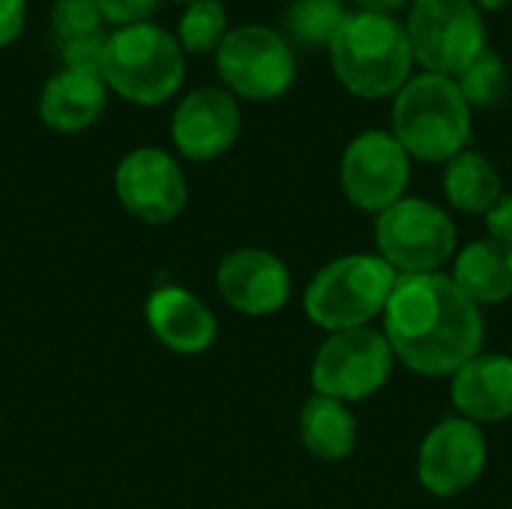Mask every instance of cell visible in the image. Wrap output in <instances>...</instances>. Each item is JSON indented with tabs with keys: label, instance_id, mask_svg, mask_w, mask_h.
<instances>
[{
	"label": "cell",
	"instance_id": "6da1fadb",
	"mask_svg": "<svg viewBox=\"0 0 512 509\" xmlns=\"http://www.w3.org/2000/svg\"><path fill=\"white\" fill-rule=\"evenodd\" d=\"M381 324L393 357L423 378H453L486 339L480 306L450 273L399 276Z\"/></svg>",
	"mask_w": 512,
	"mask_h": 509
},
{
	"label": "cell",
	"instance_id": "7a4b0ae2",
	"mask_svg": "<svg viewBox=\"0 0 512 509\" xmlns=\"http://www.w3.org/2000/svg\"><path fill=\"white\" fill-rule=\"evenodd\" d=\"M336 81L357 99H390L414 75L405 21L354 9L327 48Z\"/></svg>",
	"mask_w": 512,
	"mask_h": 509
},
{
	"label": "cell",
	"instance_id": "3957f363",
	"mask_svg": "<svg viewBox=\"0 0 512 509\" xmlns=\"http://www.w3.org/2000/svg\"><path fill=\"white\" fill-rule=\"evenodd\" d=\"M390 132L411 159L441 165L468 150L474 135V108L462 96L456 78L417 72L393 96Z\"/></svg>",
	"mask_w": 512,
	"mask_h": 509
},
{
	"label": "cell",
	"instance_id": "277c9868",
	"mask_svg": "<svg viewBox=\"0 0 512 509\" xmlns=\"http://www.w3.org/2000/svg\"><path fill=\"white\" fill-rule=\"evenodd\" d=\"M399 273L375 252H348L327 261L303 291L306 318L324 333L372 327L384 315Z\"/></svg>",
	"mask_w": 512,
	"mask_h": 509
},
{
	"label": "cell",
	"instance_id": "5b68a950",
	"mask_svg": "<svg viewBox=\"0 0 512 509\" xmlns=\"http://www.w3.org/2000/svg\"><path fill=\"white\" fill-rule=\"evenodd\" d=\"M186 75L180 39L156 21H138L108 33L102 78L123 99L159 105L171 99Z\"/></svg>",
	"mask_w": 512,
	"mask_h": 509
},
{
	"label": "cell",
	"instance_id": "8992f818",
	"mask_svg": "<svg viewBox=\"0 0 512 509\" xmlns=\"http://www.w3.org/2000/svg\"><path fill=\"white\" fill-rule=\"evenodd\" d=\"M375 246L399 276L441 273L459 252V228L441 204L405 195L378 213Z\"/></svg>",
	"mask_w": 512,
	"mask_h": 509
},
{
	"label": "cell",
	"instance_id": "52a82bcc",
	"mask_svg": "<svg viewBox=\"0 0 512 509\" xmlns=\"http://www.w3.org/2000/svg\"><path fill=\"white\" fill-rule=\"evenodd\" d=\"M222 84L243 99L270 102L297 81V54L288 36L270 24H240L213 51Z\"/></svg>",
	"mask_w": 512,
	"mask_h": 509
},
{
	"label": "cell",
	"instance_id": "ba28073f",
	"mask_svg": "<svg viewBox=\"0 0 512 509\" xmlns=\"http://www.w3.org/2000/svg\"><path fill=\"white\" fill-rule=\"evenodd\" d=\"M405 33L414 63L423 72L450 78L489 48L486 15L474 0H414L405 15Z\"/></svg>",
	"mask_w": 512,
	"mask_h": 509
},
{
	"label": "cell",
	"instance_id": "9c48e42d",
	"mask_svg": "<svg viewBox=\"0 0 512 509\" xmlns=\"http://www.w3.org/2000/svg\"><path fill=\"white\" fill-rule=\"evenodd\" d=\"M393 363V348L375 327L327 333L315 351L309 381L318 396H330L345 405L366 402L387 387Z\"/></svg>",
	"mask_w": 512,
	"mask_h": 509
},
{
	"label": "cell",
	"instance_id": "30bf717a",
	"mask_svg": "<svg viewBox=\"0 0 512 509\" xmlns=\"http://www.w3.org/2000/svg\"><path fill=\"white\" fill-rule=\"evenodd\" d=\"M411 156L390 129L354 135L339 159V186L348 204L363 213H384L405 198L411 183Z\"/></svg>",
	"mask_w": 512,
	"mask_h": 509
},
{
	"label": "cell",
	"instance_id": "8fae6325",
	"mask_svg": "<svg viewBox=\"0 0 512 509\" xmlns=\"http://www.w3.org/2000/svg\"><path fill=\"white\" fill-rule=\"evenodd\" d=\"M489 465L483 429L465 417L435 423L417 450V480L435 498H459L480 483Z\"/></svg>",
	"mask_w": 512,
	"mask_h": 509
},
{
	"label": "cell",
	"instance_id": "7c38bea8",
	"mask_svg": "<svg viewBox=\"0 0 512 509\" xmlns=\"http://www.w3.org/2000/svg\"><path fill=\"white\" fill-rule=\"evenodd\" d=\"M117 201L147 225H168L189 201V183L180 162L162 147L129 150L114 171Z\"/></svg>",
	"mask_w": 512,
	"mask_h": 509
},
{
	"label": "cell",
	"instance_id": "4fadbf2b",
	"mask_svg": "<svg viewBox=\"0 0 512 509\" xmlns=\"http://www.w3.org/2000/svg\"><path fill=\"white\" fill-rule=\"evenodd\" d=\"M243 129V111L228 87H195L171 114V141L180 156L192 162H210L225 156Z\"/></svg>",
	"mask_w": 512,
	"mask_h": 509
},
{
	"label": "cell",
	"instance_id": "5bb4252c",
	"mask_svg": "<svg viewBox=\"0 0 512 509\" xmlns=\"http://www.w3.org/2000/svg\"><path fill=\"white\" fill-rule=\"evenodd\" d=\"M216 291L228 309L249 318H267L288 306L294 279L288 264L276 252L240 246L219 261Z\"/></svg>",
	"mask_w": 512,
	"mask_h": 509
},
{
	"label": "cell",
	"instance_id": "9a60e30c",
	"mask_svg": "<svg viewBox=\"0 0 512 509\" xmlns=\"http://www.w3.org/2000/svg\"><path fill=\"white\" fill-rule=\"evenodd\" d=\"M144 321L156 342L174 354H204L219 336L213 309L183 285H159L144 303Z\"/></svg>",
	"mask_w": 512,
	"mask_h": 509
},
{
	"label": "cell",
	"instance_id": "2e32d148",
	"mask_svg": "<svg viewBox=\"0 0 512 509\" xmlns=\"http://www.w3.org/2000/svg\"><path fill=\"white\" fill-rule=\"evenodd\" d=\"M450 402L459 417L483 426L512 417V357L480 351L450 378Z\"/></svg>",
	"mask_w": 512,
	"mask_h": 509
},
{
	"label": "cell",
	"instance_id": "e0dca14e",
	"mask_svg": "<svg viewBox=\"0 0 512 509\" xmlns=\"http://www.w3.org/2000/svg\"><path fill=\"white\" fill-rule=\"evenodd\" d=\"M108 102V84L102 75L60 69L39 90V120L54 132H81L99 120Z\"/></svg>",
	"mask_w": 512,
	"mask_h": 509
},
{
	"label": "cell",
	"instance_id": "ac0fdd59",
	"mask_svg": "<svg viewBox=\"0 0 512 509\" xmlns=\"http://www.w3.org/2000/svg\"><path fill=\"white\" fill-rule=\"evenodd\" d=\"M450 279L471 297L480 309L498 306L512 297V246L480 237L456 252Z\"/></svg>",
	"mask_w": 512,
	"mask_h": 509
},
{
	"label": "cell",
	"instance_id": "d6986e66",
	"mask_svg": "<svg viewBox=\"0 0 512 509\" xmlns=\"http://www.w3.org/2000/svg\"><path fill=\"white\" fill-rule=\"evenodd\" d=\"M297 429L306 453L318 462L336 465L351 459L357 450V435H360L357 417L339 399L312 393L300 408Z\"/></svg>",
	"mask_w": 512,
	"mask_h": 509
},
{
	"label": "cell",
	"instance_id": "ffe728a7",
	"mask_svg": "<svg viewBox=\"0 0 512 509\" xmlns=\"http://www.w3.org/2000/svg\"><path fill=\"white\" fill-rule=\"evenodd\" d=\"M441 189L453 210L465 216H486L501 201L504 180L489 156L468 147L456 153L450 162H444Z\"/></svg>",
	"mask_w": 512,
	"mask_h": 509
},
{
	"label": "cell",
	"instance_id": "44dd1931",
	"mask_svg": "<svg viewBox=\"0 0 512 509\" xmlns=\"http://www.w3.org/2000/svg\"><path fill=\"white\" fill-rule=\"evenodd\" d=\"M348 15L345 0H291L282 15V27L291 45L330 48Z\"/></svg>",
	"mask_w": 512,
	"mask_h": 509
},
{
	"label": "cell",
	"instance_id": "7402d4cb",
	"mask_svg": "<svg viewBox=\"0 0 512 509\" xmlns=\"http://www.w3.org/2000/svg\"><path fill=\"white\" fill-rule=\"evenodd\" d=\"M456 84L471 108H492L510 90V66L495 48H486L456 75Z\"/></svg>",
	"mask_w": 512,
	"mask_h": 509
},
{
	"label": "cell",
	"instance_id": "603a6c76",
	"mask_svg": "<svg viewBox=\"0 0 512 509\" xmlns=\"http://www.w3.org/2000/svg\"><path fill=\"white\" fill-rule=\"evenodd\" d=\"M228 9L222 0H195L186 3L180 24H177V39L183 51L189 54H207L216 51L219 42L228 33Z\"/></svg>",
	"mask_w": 512,
	"mask_h": 509
},
{
	"label": "cell",
	"instance_id": "cb8c5ba5",
	"mask_svg": "<svg viewBox=\"0 0 512 509\" xmlns=\"http://www.w3.org/2000/svg\"><path fill=\"white\" fill-rule=\"evenodd\" d=\"M102 9L96 0H54L51 6V27L57 42L87 36L102 30Z\"/></svg>",
	"mask_w": 512,
	"mask_h": 509
},
{
	"label": "cell",
	"instance_id": "d4e9b609",
	"mask_svg": "<svg viewBox=\"0 0 512 509\" xmlns=\"http://www.w3.org/2000/svg\"><path fill=\"white\" fill-rule=\"evenodd\" d=\"M57 45H60V57H63L66 69H78V72H93V75H102L108 33L96 30V33H87V36L63 39V42H57Z\"/></svg>",
	"mask_w": 512,
	"mask_h": 509
},
{
	"label": "cell",
	"instance_id": "484cf974",
	"mask_svg": "<svg viewBox=\"0 0 512 509\" xmlns=\"http://www.w3.org/2000/svg\"><path fill=\"white\" fill-rule=\"evenodd\" d=\"M96 3L102 9V18L114 21L117 27H126V24L147 21V15L156 9L159 0H96Z\"/></svg>",
	"mask_w": 512,
	"mask_h": 509
},
{
	"label": "cell",
	"instance_id": "4316f807",
	"mask_svg": "<svg viewBox=\"0 0 512 509\" xmlns=\"http://www.w3.org/2000/svg\"><path fill=\"white\" fill-rule=\"evenodd\" d=\"M486 219V231H489V237H495V240H501V243H507L512 246V192H504L501 195V201L483 216Z\"/></svg>",
	"mask_w": 512,
	"mask_h": 509
},
{
	"label": "cell",
	"instance_id": "83f0119b",
	"mask_svg": "<svg viewBox=\"0 0 512 509\" xmlns=\"http://www.w3.org/2000/svg\"><path fill=\"white\" fill-rule=\"evenodd\" d=\"M27 18V0H0V48L9 45L21 30Z\"/></svg>",
	"mask_w": 512,
	"mask_h": 509
},
{
	"label": "cell",
	"instance_id": "f1b7e54d",
	"mask_svg": "<svg viewBox=\"0 0 512 509\" xmlns=\"http://www.w3.org/2000/svg\"><path fill=\"white\" fill-rule=\"evenodd\" d=\"M363 12H381V15H396L399 9H408L414 0H351Z\"/></svg>",
	"mask_w": 512,
	"mask_h": 509
},
{
	"label": "cell",
	"instance_id": "f546056e",
	"mask_svg": "<svg viewBox=\"0 0 512 509\" xmlns=\"http://www.w3.org/2000/svg\"><path fill=\"white\" fill-rule=\"evenodd\" d=\"M477 3V9L486 15V12H501V9H507L512 0H474Z\"/></svg>",
	"mask_w": 512,
	"mask_h": 509
},
{
	"label": "cell",
	"instance_id": "4dcf8cb0",
	"mask_svg": "<svg viewBox=\"0 0 512 509\" xmlns=\"http://www.w3.org/2000/svg\"><path fill=\"white\" fill-rule=\"evenodd\" d=\"M180 3H195V0H180Z\"/></svg>",
	"mask_w": 512,
	"mask_h": 509
}]
</instances>
